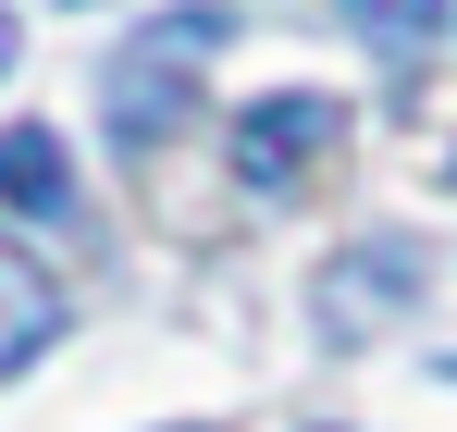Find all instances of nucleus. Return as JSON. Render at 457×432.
Segmentation results:
<instances>
[{
    "instance_id": "obj_1",
    "label": "nucleus",
    "mask_w": 457,
    "mask_h": 432,
    "mask_svg": "<svg viewBox=\"0 0 457 432\" xmlns=\"http://www.w3.org/2000/svg\"><path fill=\"white\" fill-rule=\"evenodd\" d=\"M211 37H223V12H161L149 50L112 62V124H124V148L161 137V124L186 112V87H198V62H211Z\"/></svg>"
},
{
    "instance_id": "obj_2",
    "label": "nucleus",
    "mask_w": 457,
    "mask_h": 432,
    "mask_svg": "<svg viewBox=\"0 0 457 432\" xmlns=\"http://www.w3.org/2000/svg\"><path fill=\"white\" fill-rule=\"evenodd\" d=\"M334 137H346L334 99H260V112L235 124V173H247V186H297L309 161H334Z\"/></svg>"
},
{
    "instance_id": "obj_3",
    "label": "nucleus",
    "mask_w": 457,
    "mask_h": 432,
    "mask_svg": "<svg viewBox=\"0 0 457 432\" xmlns=\"http://www.w3.org/2000/svg\"><path fill=\"white\" fill-rule=\"evenodd\" d=\"M420 296V247H359L346 272H321V321L334 334H383V309Z\"/></svg>"
},
{
    "instance_id": "obj_4",
    "label": "nucleus",
    "mask_w": 457,
    "mask_h": 432,
    "mask_svg": "<svg viewBox=\"0 0 457 432\" xmlns=\"http://www.w3.org/2000/svg\"><path fill=\"white\" fill-rule=\"evenodd\" d=\"M62 198H75V161H62V137H50V124H12V137H0V211H62Z\"/></svg>"
},
{
    "instance_id": "obj_5",
    "label": "nucleus",
    "mask_w": 457,
    "mask_h": 432,
    "mask_svg": "<svg viewBox=\"0 0 457 432\" xmlns=\"http://www.w3.org/2000/svg\"><path fill=\"white\" fill-rule=\"evenodd\" d=\"M50 334H62V296H50V272L0 247V383H12V370H25V359H37Z\"/></svg>"
},
{
    "instance_id": "obj_6",
    "label": "nucleus",
    "mask_w": 457,
    "mask_h": 432,
    "mask_svg": "<svg viewBox=\"0 0 457 432\" xmlns=\"http://www.w3.org/2000/svg\"><path fill=\"white\" fill-rule=\"evenodd\" d=\"M359 12V37H371L383 62H408V50H433V25H445V0H346Z\"/></svg>"
},
{
    "instance_id": "obj_7",
    "label": "nucleus",
    "mask_w": 457,
    "mask_h": 432,
    "mask_svg": "<svg viewBox=\"0 0 457 432\" xmlns=\"http://www.w3.org/2000/svg\"><path fill=\"white\" fill-rule=\"evenodd\" d=\"M0 62H12V12H0Z\"/></svg>"
},
{
    "instance_id": "obj_8",
    "label": "nucleus",
    "mask_w": 457,
    "mask_h": 432,
    "mask_svg": "<svg viewBox=\"0 0 457 432\" xmlns=\"http://www.w3.org/2000/svg\"><path fill=\"white\" fill-rule=\"evenodd\" d=\"M445 173H457V161H445Z\"/></svg>"
}]
</instances>
